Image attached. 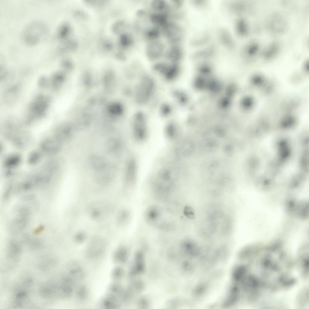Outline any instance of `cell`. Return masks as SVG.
I'll list each match as a JSON object with an SVG mask.
<instances>
[{
	"label": "cell",
	"instance_id": "1",
	"mask_svg": "<svg viewBox=\"0 0 309 309\" xmlns=\"http://www.w3.org/2000/svg\"><path fill=\"white\" fill-rule=\"evenodd\" d=\"M48 33L46 25L40 21H35L28 25L24 30L22 37L24 42L29 45L39 43Z\"/></svg>",
	"mask_w": 309,
	"mask_h": 309
},
{
	"label": "cell",
	"instance_id": "2",
	"mask_svg": "<svg viewBox=\"0 0 309 309\" xmlns=\"http://www.w3.org/2000/svg\"><path fill=\"white\" fill-rule=\"evenodd\" d=\"M117 169L114 165L107 163L101 169L96 171L94 175L95 181L98 184L105 185L112 182L116 178Z\"/></svg>",
	"mask_w": 309,
	"mask_h": 309
},
{
	"label": "cell",
	"instance_id": "3",
	"mask_svg": "<svg viewBox=\"0 0 309 309\" xmlns=\"http://www.w3.org/2000/svg\"><path fill=\"white\" fill-rule=\"evenodd\" d=\"M154 87L152 79L149 77H145L139 85L136 92V100L139 103L147 102L150 97Z\"/></svg>",
	"mask_w": 309,
	"mask_h": 309
},
{
	"label": "cell",
	"instance_id": "4",
	"mask_svg": "<svg viewBox=\"0 0 309 309\" xmlns=\"http://www.w3.org/2000/svg\"><path fill=\"white\" fill-rule=\"evenodd\" d=\"M146 124L144 116L137 114L135 116L133 125V133L135 138L139 141L145 140L148 135Z\"/></svg>",
	"mask_w": 309,
	"mask_h": 309
},
{
	"label": "cell",
	"instance_id": "5",
	"mask_svg": "<svg viewBox=\"0 0 309 309\" xmlns=\"http://www.w3.org/2000/svg\"><path fill=\"white\" fill-rule=\"evenodd\" d=\"M105 247L104 240L100 237H95L91 241L88 246L86 254L90 258L98 256L104 251Z\"/></svg>",
	"mask_w": 309,
	"mask_h": 309
},
{
	"label": "cell",
	"instance_id": "6",
	"mask_svg": "<svg viewBox=\"0 0 309 309\" xmlns=\"http://www.w3.org/2000/svg\"><path fill=\"white\" fill-rule=\"evenodd\" d=\"M163 49V46L161 42H153L149 43L147 47L146 55L148 57L151 59H156L161 56Z\"/></svg>",
	"mask_w": 309,
	"mask_h": 309
},
{
	"label": "cell",
	"instance_id": "7",
	"mask_svg": "<svg viewBox=\"0 0 309 309\" xmlns=\"http://www.w3.org/2000/svg\"><path fill=\"white\" fill-rule=\"evenodd\" d=\"M119 302L118 297L107 293L101 299L100 304L103 308L116 309L120 306Z\"/></svg>",
	"mask_w": 309,
	"mask_h": 309
},
{
	"label": "cell",
	"instance_id": "8",
	"mask_svg": "<svg viewBox=\"0 0 309 309\" xmlns=\"http://www.w3.org/2000/svg\"><path fill=\"white\" fill-rule=\"evenodd\" d=\"M163 28L165 35L171 41H175L179 38L180 29L176 24L168 22Z\"/></svg>",
	"mask_w": 309,
	"mask_h": 309
},
{
	"label": "cell",
	"instance_id": "9",
	"mask_svg": "<svg viewBox=\"0 0 309 309\" xmlns=\"http://www.w3.org/2000/svg\"><path fill=\"white\" fill-rule=\"evenodd\" d=\"M280 49L279 44L277 42L271 43L263 51L262 56L266 60H270L276 57Z\"/></svg>",
	"mask_w": 309,
	"mask_h": 309
},
{
	"label": "cell",
	"instance_id": "10",
	"mask_svg": "<svg viewBox=\"0 0 309 309\" xmlns=\"http://www.w3.org/2000/svg\"><path fill=\"white\" fill-rule=\"evenodd\" d=\"M294 213L300 219H306L309 215L308 202L303 201L296 204Z\"/></svg>",
	"mask_w": 309,
	"mask_h": 309
},
{
	"label": "cell",
	"instance_id": "11",
	"mask_svg": "<svg viewBox=\"0 0 309 309\" xmlns=\"http://www.w3.org/2000/svg\"><path fill=\"white\" fill-rule=\"evenodd\" d=\"M98 205V206L97 204L92 206L89 209L90 215L94 219H101L105 214V212H106L107 210L108 209L107 205L103 204V206L101 205L100 206L99 204Z\"/></svg>",
	"mask_w": 309,
	"mask_h": 309
},
{
	"label": "cell",
	"instance_id": "12",
	"mask_svg": "<svg viewBox=\"0 0 309 309\" xmlns=\"http://www.w3.org/2000/svg\"><path fill=\"white\" fill-rule=\"evenodd\" d=\"M271 19H269V27L272 31L274 32H281L284 31L285 29L279 26H285V22L284 21L283 18L278 16H276L274 17H272Z\"/></svg>",
	"mask_w": 309,
	"mask_h": 309
},
{
	"label": "cell",
	"instance_id": "13",
	"mask_svg": "<svg viewBox=\"0 0 309 309\" xmlns=\"http://www.w3.org/2000/svg\"><path fill=\"white\" fill-rule=\"evenodd\" d=\"M27 221L25 218L23 217L12 221L9 225L10 231L14 233L20 232L26 226Z\"/></svg>",
	"mask_w": 309,
	"mask_h": 309
},
{
	"label": "cell",
	"instance_id": "14",
	"mask_svg": "<svg viewBox=\"0 0 309 309\" xmlns=\"http://www.w3.org/2000/svg\"><path fill=\"white\" fill-rule=\"evenodd\" d=\"M89 160L91 166L96 171L103 168L107 164L103 157L97 155H91Z\"/></svg>",
	"mask_w": 309,
	"mask_h": 309
},
{
	"label": "cell",
	"instance_id": "15",
	"mask_svg": "<svg viewBox=\"0 0 309 309\" xmlns=\"http://www.w3.org/2000/svg\"><path fill=\"white\" fill-rule=\"evenodd\" d=\"M260 48V45L257 42L253 41L249 43L245 49L246 56L250 58H254L258 53Z\"/></svg>",
	"mask_w": 309,
	"mask_h": 309
},
{
	"label": "cell",
	"instance_id": "16",
	"mask_svg": "<svg viewBox=\"0 0 309 309\" xmlns=\"http://www.w3.org/2000/svg\"><path fill=\"white\" fill-rule=\"evenodd\" d=\"M106 147L108 152L110 153L116 152L121 148L120 142L116 138H110L106 142Z\"/></svg>",
	"mask_w": 309,
	"mask_h": 309
},
{
	"label": "cell",
	"instance_id": "17",
	"mask_svg": "<svg viewBox=\"0 0 309 309\" xmlns=\"http://www.w3.org/2000/svg\"><path fill=\"white\" fill-rule=\"evenodd\" d=\"M127 252L124 248L120 247L116 250L113 253L112 259L115 263L124 262L126 259Z\"/></svg>",
	"mask_w": 309,
	"mask_h": 309
},
{
	"label": "cell",
	"instance_id": "18",
	"mask_svg": "<svg viewBox=\"0 0 309 309\" xmlns=\"http://www.w3.org/2000/svg\"><path fill=\"white\" fill-rule=\"evenodd\" d=\"M182 56L181 49L178 46L172 47L167 53V56L169 59L175 62L179 60Z\"/></svg>",
	"mask_w": 309,
	"mask_h": 309
},
{
	"label": "cell",
	"instance_id": "19",
	"mask_svg": "<svg viewBox=\"0 0 309 309\" xmlns=\"http://www.w3.org/2000/svg\"><path fill=\"white\" fill-rule=\"evenodd\" d=\"M150 19L153 24L163 27L168 23L166 16L164 14H153L151 15Z\"/></svg>",
	"mask_w": 309,
	"mask_h": 309
},
{
	"label": "cell",
	"instance_id": "20",
	"mask_svg": "<svg viewBox=\"0 0 309 309\" xmlns=\"http://www.w3.org/2000/svg\"><path fill=\"white\" fill-rule=\"evenodd\" d=\"M121 286L116 282L110 284L107 289V293H109L118 298L121 294L122 291Z\"/></svg>",
	"mask_w": 309,
	"mask_h": 309
},
{
	"label": "cell",
	"instance_id": "21",
	"mask_svg": "<svg viewBox=\"0 0 309 309\" xmlns=\"http://www.w3.org/2000/svg\"><path fill=\"white\" fill-rule=\"evenodd\" d=\"M135 164L134 160L129 161L127 167L126 178L127 181H131L134 178L135 172Z\"/></svg>",
	"mask_w": 309,
	"mask_h": 309
},
{
	"label": "cell",
	"instance_id": "22",
	"mask_svg": "<svg viewBox=\"0 0 309 309\" xmlns=\"http://www.w3.org/2000/svg\"><path fill=\"white\" fill-rule=\"evenodd\" d=\"M69 272L72 278L75 280H81L85 275L84 271L80 267L73 268L70 270Z\"/></svg>",
	"mask_w": 309,
	"mask_h": 309
},
{
	"label": "cell",
	"instance_id": "23",
	"mask_svg": "<svg viewBox=\"0 0 309 309\" xmlns=\"http://www.w3.org/2000/svg\"><path fill=\"white\" fill-rule=\"evenodd\" d=\"M237 29L239 34L243 36L247 35L249 32L248 24L244 19H240L237 24Z\"/></svg>",
	"mask_w": 309,
	"mask_h": 309
},
{
	"label": "cell",
	"instance_id": "24",
	"mask_svg": "<svg viewBox=\"0 0 309 309\" xmlns=\"http://www.w3.org/2000/svg\"><path fill=\"white\" fill-rule=\"evenodd\" d=\"M88 295L87 288L84 285H81L79 287L76 292V299L79 301H82L87 298Z\"/></svg>",
	"mask_w": 309,
	"mask_h": 309
},
{
	"label": "cell",
	"instance_id": "25",
	"mask_svg": "<svg viewBox=\"0 0 309 309\" xmlns=\"http://www.w3.org/2000/svg\"><path fill=\"white\" fill-rule=\"evenodd\" d=\"M151 7L154 10L157 11H163L167 7L166 2L164 0H154L151 3Z\"/></svg>",
	"mask_w": 309,
	"mask_h": 309
},
{
	"label": "cell",
	"instance_id": "26",
	"mask_svg": "<svg viewBox=\"0 0 309 309\" xmlns=\"http://www.w3.org/2000/svg\"><path fill=\"white\" fill-rule=\"evenodd\" d=\"M123 271L120 267H116L112 270L111 274V277L114 280L120 279L123 275Z\"/></svg>",
	"mask_w": 309,
	"mask_h": 309
},
{
	"label": "cell",
	"instance_id": "27",
	"mask_svg": "<svg viewBox=\"0 0 309 309\" xmlns=\"http://www.w3.org/2000/svg\"><path fill=\"white\" fill-rule=\"evenodd\" d=\"M145 35L147 38L150 39H155L158 38L160 35L159 30L155 28L149 29L147 31Z\"/></svg>",
	"mask_w": 309,
	"mask_h": 309
},
{
	"label": "cell",
	"instance_id": "28",
	"mask_svg": "<svg viewBox=\"0 0 309 309\" xmlns=\"http://www.w3.org/2000/svg\"><path fill=\"white\" fill-rule=\"evenodd\" d=\"M296 204L293 200H288L286 203V209L287 212L290 214L294 213Z\"/></svg>",
	"mask_w": 309,
	"mask_h": 309
},
{
	"label": "cell",
	"instance_id": "29",
	"mask_svg": "<svg viewBox=\"0 0 309 309\" xmlns=\"http://www.w3.org/2000/svg\"><path fill=\"white\" fill-rule=\"evenodd\" d=\"M176 129L175 126L171 124L168 126L166 130V135L167 137L171 139L175 138L176 136Z\"/></svg>",
	"mask_w": 309,
	"mask_h": 309
},
{
	"label": "cell",
	"instance_id": "30",
	"mask_svg": "<svg viewBox=\"0 0 309 309\" xmlns=\"http://www.w3.org/2000/svg\"><path fill=\"white\" fill-rule=\"evenodd\" d=\"M158 214V212L156 209L151 208L148 212L147 216L150 220H154L157 218Z\"/></svg>",
	"mask_w": 309,
	"mask_h": 309
},
{
	"label": "cell",
	"instance_id": "31",
	"mask_svg": "<svg viewBox=\"0 0 309 309\" xmlns=\"http://www.w3.org/2000/svg\"><path fill=\"white\" fill-rule=\"evenodd\" d=\"M128 217L126 212L123 211L118 214L117 217V221L118 223H121L126 219Z\"/></svg>",
	"mask_w": 309,
	"mask_h": 309
},
{
	"label": "cell",
	"instance_id": "32",
	"mask_svg": "<svg viewBox=\"0 0 309 309\" xmlns=\"http://www.w3.org/2000/svg\"><path fill=\"white\" fill-rule=\"evenodd\" d=\"M86 235L83 232H79L75 236L74 239L77 243H81L83 242L85 239Z\"/></svg>",
	"mask_w": 309,
	"mask_h": 309
},
{
	"label": "cell",
	"instance_id": "33",
	"mask_svg": "<svg viewBox=\"0 0 309 309\" xmlns=\"http://www.w3.org/2000/svg\"><path fill=\"white\" fill-rule=\"evenodd\" d=\"M132 43V38L128 35H124L123 37V43L125 46H129L131 45Z\"/></svg>",
	"mask_w": 309,
	"mask_h": 309
},
{
	"label": "cell",
	"instance_id": "34",
	"mask_svg": "<svg viewBox=\"0 0 309 309\" xmlns=\"http://www.w3.org/2000/svg\"><path fill=\"white\" fill-rule=\"evenodd\" d=\"M44 229V227L42 226H40L38 227V228H37L36 230L34 232V233L35 234H37L39 233L42 231Z\"/></svg>",
	"mask_w": 309,
	"mask_h": 309
},
{
	"label": "cell",
	"instance_id": "35",
	"mask_svg": "<svg viewBox=\"0 0 309 309\" xmlns=\"http://www.w3.org/2000/svg\"><path fill=\"white\" fill-rule=\"evenodd\" d=\"M26 293L24 291H21L18 293L16 295L17 297L19 298H21L24 297L26 295Z\"/></svg>",
	"mask_w": 309,
	"mask_h": 309
},
{
	"label": "cell",
	"instance_id": "36",
	"mask_svg": "<svg viewBox=\"0 0 309 309\" xmlns=\"http://www.w3.org/2000/svg\"><path fill=\"white\" fill-rule=\"evenodd\" d=\"M32 282V280L31 279H28L26 280L24 282V283L25 284H30Z\"/></svg>",
	"mask_w": 309,
	"mask_h": 309
},
{
	"label": "cell",
	"instance_id": "37",
	"mask_svg": "<svg viewBox=\"0 0 309 309\" xmlns=\"http://www.w3.org/2000/svg\"><path fill=\"white\" fill-rule=\"evenodd\" d=\"M144 12L143 11L139 10L137 14L138 15L141 16L143 15L144 14Z\"/></svg>",
	"mask_w": 309,
	"mask_h": 309
}]
</instances>
